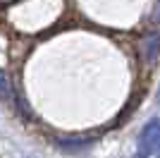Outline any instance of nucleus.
I'll use <instances>...</instances> for the list:
<instances>
[{
	"mask_svg": "<svg viewBox=\"0 0 160 158\" xmlns=\"http://www.w3.org/2000/svg\"><path fill=\"white\" fill-rule=\"evenodd\" d=\"M158 53H160V31H151L141 41V58L146 65H151V62H155Z\"/></svg>",
	"mask_w": 160,
	"mask_h": 158,
	"instance_id": "f03ea898",
	"label": "nucleus"
},
{
	"mask_svg": "<svg viewBox=\"0 0 160 158\" xmlns=\"http://www.w3.org/2000/svg\"><path fill=\"white\" fill-rule=\"evenodd\" d=\"M139 156H155L160 153V120H151L139 134Z\"/></svg>",
	"mask_w": 160,
	"mask_h": 158,
	"instance_id": "f257e3e1",
	"label": "nucleus"
},
{
	"mask_svg": "<svg viewBox=\"0 0 160 158\" xmlns=\"http://www.w3.org/2000/svg\"><path fill=\"white\" fill-rule=\"evenodd\" d=\"M91 144V137H62L60 139V146H65V149H84V146Z\"/></svg>",
	"mask_w": 160,
	"mask_h": 158,
	"instance_id": "7ed1b4c3",
	"label": "nucleus"
},
{
	"mask_svg": "<svg viewBox=\"0 0 160 158\" xmlns=\"http://www.w3.org/2000/svg\"><path fill=\"white\" fill-rule=\"evenodd\" d=\"M153 19H155V22H160V3H158V10H155V14H153Z\"/></svg>",
	"mask_w": 160,
	"mask_h": 158,
	"instance_id": "39448f33",
	"label": "nucleus"
},
{
	"mask_svg": "<svg viewBox=\"0 0 160 158\" xmlns=\"http://www.w3.org/2000/svg\"><path fill=\"white\" fill-rule=\"evenodd\" d=\"M0 98L12 101V82H10L7 72H2V70H0Z\"/></svg>",
	"mask_w": 160,
	"mask_h": 158,
	"instance_id": "20e7f679",
	"label": "nucleus"
}]
</instances>
